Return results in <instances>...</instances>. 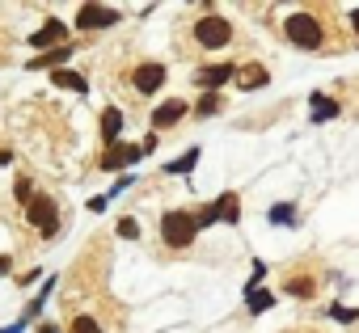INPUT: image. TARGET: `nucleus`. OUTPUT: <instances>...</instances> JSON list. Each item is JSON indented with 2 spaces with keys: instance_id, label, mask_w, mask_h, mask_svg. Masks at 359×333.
Returning a JSON list of instances; mask_svg holds the SVG:
<instances>
[{
  "instance_id": "f257e3e1",
  "label": "nucleus",
  "mask_w": 359,
  "mask_h": 333,
  "mask_svg": "<svg viewBox=\"0 0 359 333\" xmlns=\"http://www.w3.org/2000/svg\"><path fill=\"white\" fill-rule=\"evenodd\" d=\"M156 232H161V245H165V249L182 253V249H191V245L199 241V220H195V211H187V207H169V211L161 215Z\"/></svg>"
},
{
  "instance_id": "f03ea898",
  "label": "nucleus",
  "mask_w": 359,
  "mask_h": 333,
  "mask_svg": "<svg viewBox=\"0 0 359 333\" xmlns=\"http://www.w3.org/2000/svg\"><path fill=\"white\" fill-rule=\"evenodd\" d=\"M283 38L292 43V47H300V51H325V22L317 17V13H309V9H296V13H287L283 17Z\"/></svg>"
},
{
  "instance_id": "7ed1b4c3",
  "label": "nucleus",
  "mask_w": 359,
  "mask_h": 333,
  "mask_svg": "<svg viewBox=\"0 0 359 333\" xmlns=\"http://www.w3.org/2000/svg\"><path fill=\"white\" fill-rule=\"evenodd\" d=\"M191 38L199 51H224L233 43V22L224 13H203L199 22H191Z\"/></svg>"
},
{
  "instance_id": "20e7f679",
  "label": "nucleus",
  "mask_w": 359,
  "mask_h": 333,
  "mask_svg": "<svg viewBox=\"0 0 359 333\" xmlns=\"http://www.w3.org/2000/svg\"><path fill=\"white\" fill-rule=\"evenodd\" d=\"M26 224H34V232H39L43 241H55V236H60V203L39 190V194L26 203Z\"/></svg>"
},
{
  "instance_id": "39448f33",
  "label": "nucleus",
  "mask_w": 359,
  "mask_h": 333,
  "mask_svg": "<svg viewBox=\"0 0 359 333\" xmlns=\"http://www.w3.org/2000/svg\"><path fill=\"white\" fill-rule=\"evenodd\" d=\"M144 160V152H140V143H114V148H106L102 156H97V169H106V173H135V164Z\"/></svg>"
},
{
  "instance_id": "423d86ee",
  "label": "nucleus",
  "mask_w": 359,
  "mask_h": 333,
  "mask_svg": "<svg viewBox=\"0 0 359 333\" xmlns=\"http://www.w3.org/2000/svg\"><path fill=\"white\" fill-rule=\"evenodd\" d=\"M191 80H195V89H203V93H224V85H229V80H237V64H233V59L203 64V68H195V72H191Z\"/></svg>"
},
{
  "instance_id": "0eeeda50",
  "label": "nucleus",
  "mask_w": 359,
  "mask_h": 333,
  "mask_svg": "<svg viewBox=\"0 0 359 333\" xmlns=\"http://www.w3.org/2000/svg\"><path fill=\"white\" fill-rule=\"evenodd\" d=\"M118 22H123V13L114 5H81L76 9V30L81 34H97V30H110Z\"/></svg>"
},
{
  "instance_id": "6e6552de",
  "label": "nucleus",
  "mask_w": 359,
  "mask_h": 333,
  "mask_svg": "<svg viewBox=\"0 0 359 333\" xmlns=\"http://www.w3.org/2000/svg\"><path fill=\"white\" fill-rule=\"evenodd\" d=\"M187 114H191V101H187V97H165V101H156V110L148 114V127L161 135V131L177 127V122H182Z\"/></svg>"
},
{
  "instance_id": "1a4fd4ad",
  "label": "nucleus",
  "mask_w": 359,
  "mask_h": 333,
  "mask_svg": "<svg viewBox=\"0 0 359 333\" xmlns=\"http://www.w3.org/2000/svg\"><path fill=\"white\" fill-rule=\"evenodd\" d=\"M165 80H169V72H165V64H156V59H144V64L131 68V89H135L140 97H152L156 89H165Z\"/></svg>"
},
{
  "instance_id": "9d476101",
  "label": "nucleus",
  "mask_w": 359,
  "mask_h": 333,
  "mask_svg": "<svg viewBox=\"0 0 359 333\" xmlns=\"http://www.w3.org/2000/svg\"><path fill=\"white\" fill-rule=\"evenodd\" d=\"M68 22H60V17H47L34 34H30V47H39V55L43 51H55V47H68Z\"/></svg>"
},
{
  "instance_id": "9b49d317",
  "label": "nucleus",
  "mask_w": 359,
  "mask_h": 333,
  "mask_svg": "<svg viewBox=\"0 0 359 333\" xmlns=\"http://www.w3.org/2000/svg\"><path fill=\"white\" fill-rule=\"evenodd\" d=\"M233 85H237L241 93H258V89H266V85H271V72H266L262 64H241Z\"/></svg>"
},
{
  "instance_id": "f8f14e48",
  "label": "nucleus",
  "mask_w": 359,
  "mask_h": 333,
  "mask_svg": "<svg viewBox=\"0 0 359 333\" xmlns=\"http://www.w3.org/2000/svg\"><path fill=\"white\" fill-rule=\"evenodd\" d=\"M76 51H72V43L68 47H55V51H43V55H34L26 68L30 72H43V68H51V72H60V68H68V59H72Z\"/></svg>"
},
{
  "instance_id": "ddd939ff",
  "label": "nucleus",
  "mask_w": 359,
  "mask_h": 333,
  "mask_svg": "<svg viewBox=\"0 0 359 333\" xmlns=\"http://www.w3.org/2000/svg\"><path fill=\"white\" fill-rule=\"evenodd\" d=\"M338 110H342V106H338L334 97H325V93H313V97H309V122H313V127L338 118Z\"/></svg>"
},
{
  "instance_id": "4468645a",
  "label": "nucleus",
  "mask_w": 359,
  "mask_h": 333,
  "mask_svg": "<svg viewBox=\"0 0 359 333\" xmlns=\"http://www.w3.org/2000/svg\"><path fill=\"white\" fill-rule=\"evenodd\" d=\"M123 110L118 106H106L102 110V139H106V148H114V143H123Z\"/></svg>"
},
{
  "instance_id": "2eb2a0df",
  "label": "nucleus",
  "mask_w": 359,
  "mask_h": 333,
  "mask_svg": "<svg viewBox=\"0 0 359 333\" xmlns=\"http://www.w3.org/2000/svg\"><path fill=\"white\" fill-rule=\"evenodd\" d=\"M212 207H216L220 224H229V228H237V224H241V199H237V190H224Z\"/></svg>"
},
{
  "instance_id": "dca6fc26",
  "label": "nucleus",
  "mask_w": 359,
  "mask_h": 333,
  "mask_svg": "<svg viewBox=\"0 0 359 333\" xmlns=\"http://www.w3.org/2000/svg\"><path fill=\"white\" fill-rule=\"evenodd\" d=\"M51 89H68V93H89V80L76 72V68H60L51 72Z\"/></svg>"
},
{
  "instance_id": "f3484780",
  "label": "nucleus",
  "mask_w": 359,
  "mask_h": 333,
  "mask_svg": "<svg viewBox=\"0 0 359 333\" xmlns=\"http://www.w3.org/2000/svg\"><path fill=\"white\" fill-rule=\"evenodd\" d=\"M283 291H287L292 299H313V295H317V278H313V274H287V278H283Z\"/></svg>"
},
{
  "instance_id": "a211bd4d",
  "label": "nucleus",
  "mask_w": 359,
  "mask_h": 333,
  "mask_svg": "<svg viewBox=\"0 0 359 333\" xmlns=\"http://www.w3.org/2000/svg\"><path fill=\"white\" fill-rule=\"evenodd\" d=\"M199 156H203L199 148H187L182 156H177V160H169V164H165L161 173H165V178H182V173H195V164H199Z\"/></svg>"
},
{
  "instance_id": "6ab92c4d",
  "label": "nucleus",
  "mask_w": 359,
  "mask_h": 333,
  "mask_svg": "<svg viewBox=\"0 0 359 333\" xmlns=\"http://www.w3.org/2000/svg\"><path fill=\"white\" fill-rule=\"evenodd\" d=\"M55 283H60V278H47V283L39 287V295H34V299L26 304V312H22V320H26V325H30L34 316H43V308H47V299L55 295Z\"/></svg>"
},
{
  "instance_id": "aec40b11",
  "label": "nucleus",
  "mask_w": 359,
  "mask_h": 333,
  "mask_svg": "<svg viewBox=\"0 0 359 333\" xmlns=\"http://www.w3.org/2000/svg\"><path fill=\"white\" fill-rule=\"evenodd\" d=\"M220 110H224V93H199V101L191 106L195 118H216Z\"/></svg>"
},
{
  "instance_id": "412c9836",
  "label": "nucleus",
  "mask_w": 359,
  "mask_h": 333,
  "mask_svg": "<svg viewBox=\"0 0 359 333\" xmlns=\"http://www.w3.org/2000/svg\"><path fill=\"white\" fill-rule=\"evenodd\" d=\"M296 220H300L296 203H275V207L266 211V224H275V228H296Z\"/></svg>"
},
{
  "instance_id": "4be33fe9",
  "label": "nucleus",
  "mask_w": 359,
  "mask_h": 333,
  "mask_svg": "<svg viewBox=\"0 0 359 333\" xmlns=\"http://www.w3.org/2000/svg\"><path fill=\"white\" fill-rule=\"evenodd\" d=\"M245 308H250L254 316H262V312L275 308V295H271L266 287H245Z\"/></svg>"
},
{
  "instance_id": "5701e85b",
  "label": "nucleus",
  "mask_w": 359,
  "mask_h": 333,
  "mask_svg": "<svg viewBox=\"0 0 359 333\" xmlns=\"http://www.w3.org/2000/svg\"><path fill=\"white\" fill-rule=\"evenodd\" d=\"M34 194H39V190H34V182H30V178H26V173H22V178H18V182H13V199H18V203H22V207H26V203H30V199H34Z\"/></svg>"
},
{
  "instance_id": "b1692460",
  "label": "nucleus",
  "mask_w": 359,
  "mask_h": 333,
  "mask_svg": "<svg viewBox=\"0 0 359 333\" xmlns=\"http://www.w3.org/2000/svg\"><path fill=\"white\" fill-rule=\"evenodd\" d=\"M330 320H338V325H355V320H359V308H346V304H330Z\"/></svg>"
},
{
  "instance_id": "393cba45",
  "label": "nucleus",
  "mask_w": 359,
  "mask_h": 333,
  "mask_svg": "<svg viewBox=\"0 0 359 333\" xmlns=\"http://www.w3.org/2000/svg\"><path fill=\"white\" fill-rule=\"evenodd\" d=\"M68 329H72V333H106V329L97 325V316H85V312H81V316H72V325H68Z\"/></svg>"
},
{
  "instance_id": "a878e982",
  "label": "nucleus",
  "mask_w": 359,
  "mask_h": 333,
  "mask_svg": "<svg viewBox=\"0 0 359 333\" xmlns=\"http://www.w3.org/2000/svg\"><path fill=\"white\" fill-rule=\"evenodd\" d=\"M114 232H118V236H123V241H140V220H131V215H123V220H118V228H114Z\"/></svg>"
},
{
  "instance_id": "bb28decb",
  "label": "nucleus",
  "mask_w": 359,
  "mask_h": 333,
  "mask_svg": "<svg viewBox=\"0 0 359 333\" xmlns=\"http://www.w3.org/2000/svg\"><path fill=\"white\" fill-rule=\"evenodd\" d=\"M195 220H199V232L220 224V215H216V207H212V203H208V207H199V211H195Z\"/></svg>"
},
{
  "instance_id": "cd10ccee",
  "label": "nucleus",
  "mask_w": 359,
  "mask_h": 333,
  "mask_svg": "<svg viewBox=\"0 0 359 333\" xmlns=\"http://www.w3.org/2000/svg\"><path fill=\"white\" fill-rule=\"evenodd\" d=\"M156 143H161V135H156V131H148V135L140 139V152H144V156H152V152H156Z\"/></svg>"
},
{
  "instance_id": "c85d7f7f",
  "label": "nucleus",
  "mask_w": 359,
  "mask_h": 333,
  "mask_svg": "<svg viewBox=\"0 0 359 333\" xmlns=\"http://www.w3.org/2000/svg\"><path fill=\"white\" fill-rule=\"evenodd\" d=\"M5 274H13V257H9V253H0V278H5Z\"/></svg>"
},
{
  "instance_id": "c756f323",
  "label": "nucleus",
  "mask_w": 359,
  "mask_h": 333,
  "mask_svg": "<svg viewBox=\"0 0 359 333\" xmlns=\"http://www.w3.org/2000/svg\"><path fill=\"white\" fill-rule=\"evenodd\" d=\"M18 283H22V287H30V283H39V270H26V274H18Z\"/></svg>"
},
{
  "instance_id": "7c9ffc66",
  "label": "nucleus",
  "mask_w": 359,
  "mask_h": 333,
  "mask_svg": "<svg viewBox=\"0 0 359 333\" xmlns=\"http://www.w3.org/2000/svg\"><path fill=\"white\" fill-rule=\"evenodd\" d=\"M0 333H26V320H13V325H5Z\"/></svg>"
},
{
  "instance_id": "2f4dec72",
  "label": "nucleus",
  "mask_w": 359,
  "mask_h": 333,
  "mask_svg": "<svg viewBox=\"0 0 359 333\" xmlns=\"http://www.w3.org/2000/svg\"><path fill=\"white\" fill-rule=\"evenodd\" d=\"M39 333H60V325H55V320H43V325H39Z\"/></svg>"
},
{
  "instance_id": "473e14b6",
  "label": "nucleus",
  "mask_w": 359,
  "mask_h": 333,
  "mask_svg": "<svg viewBox=\"0 0 359 333\" xmlns=\"http://www.w3.org/2000/svg\"><path fill=\"white\" fill-rule=\"evenodd\" d=\"M0 164H13V152L9 148H0Z\"/></svg>"
},
{
  "instance_id": "72a5a7b5",
  "label": "nucleus",
  "mask_w": 359,
  "mask_h": 333,
  "mask_svg": "<svg viewBox=\"0 0 359 333\" xmlns=\"http://www.w3.org/2000/svg\"><path fill=\"white\" fill-rule=\"evenodd\" d=\"M351 26H355V30H359V9H355V13H351Z\"/></svg>"
}]
</instances>
